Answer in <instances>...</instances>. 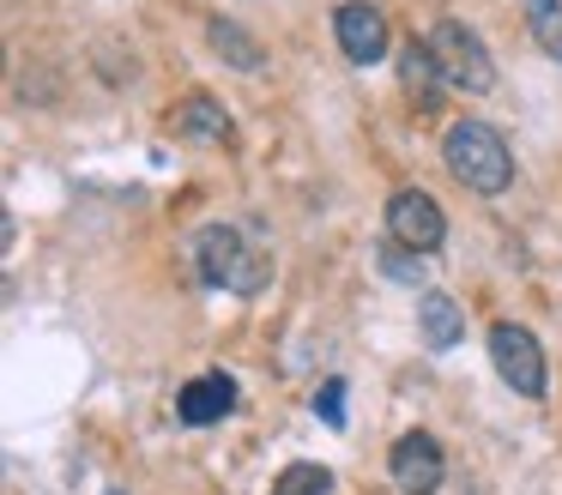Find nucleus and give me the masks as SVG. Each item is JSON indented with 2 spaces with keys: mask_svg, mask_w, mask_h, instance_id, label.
I'll list each match as a JSON object with an SVG mask.
<instances>
[{
  "mask_svg": "<svg viewBox=\"0 0 562 495\" xmlns=\"http://www.w3.org/2000/svg\"><path fill=\"white\" fill-rule=\"evenodd\" d=\"M441 157H448L453 181H465V193H484V200L508 193L514 181V151L490 121H472V115L453 121L448 139H441Z\"/></svg>",
  "mask_w": 562,
  "mask_h": 495,
  "instance_id": "f257e3e1",
  "label": "nucleus"
},
{
  "mask_svg": "<svg viewBox=\"0 0 562 495\" xmlns=\"http://www.w3.org/2000/svg\"><path fill=\"white\" fill-rule=\"evenodd\" d=\"M194 260H200V278H206L212 290H236V296H255V290L272 278L267 254H255L231 224H206V229H200V236H194Z\"/></svg>",
  "mask_w": 562,
  "mask_h": 495,
  "instance_id": "f03ea898",
  "label": "nucleus"
},
{
  "mask_svg": "<svg viewBox=\"0 0 562 495\" xmlns=\"http://www.w3.org/2000/svg\"><path fill=\"white\" fill-rule=\"evenodd\" d=\"M429 48H436V67H441V79H448L453 91L484 97L490 85H496L490 48H484V36H477L472 24H460V19H436V31H429Z\"/></svg>",
  "mask_w": 562,
  "mask_h": 495,
  "instance_id": "7ed1b4c3",
  "label": "nucleus"
},
{
  "mask_svg": "<svg viewBox=\"0 0 562 495\" xmlns=\"http://www.w3.org/2000/svg\"><path fill=\"white\" fill-rule=\"evenodd\" d=\"M490 362H496V374H502V381H508L520 398H544V393H550L544 350H538V338L526 333V326H514V320H496V326H490Z\"/></svg>",
  "mask_w": 562,
  "mask_h": 495,
  "instance_id": "20e7f679",
  "label": "nucleus"
},
{
  "mask_svg": "<svg viewBox=\"0 0 562 495\" xmlns=\"http://www.w3.org/2000/svg\"><path fill=\"white\" fill-rule=\"evenodd\" d=\"M387 236H393V248L436 254L441 241H448V217H441V205L429 200L424 188H400L387 200Z\"/></svg>",
  "mask_w": 562,
  "mask_h": 495,
  "instance_id": "39448f33",
  "label": "nucleus"
},
{
  "mask_svg": "<svg viewBox=\"0 0 562 495\" xmlns=\"http://www.w3.org/2000/svg\"><path fill=\"white\" fill-rule=\"evenodd\" d=\"M387 471H393V483H400L405 495H436L448 459H441V441L429 429H412V435H400V441H393Z\"/></svg>",
  "mask_w": 562,
  "mask_h": 495,
  "instance_id": "423d86ee",
  "label": "nucleus"
},
{
  "mask_svg": "<svg viewBox=\"0 0 562 495\" xmlns=\"http://www.w3.org/2000/svg\"><path fill=\"white\" fill-rule=\"evenodd\" d=\"M333 36H339L345 60H357V67H375V60L387 55V19H381L369 0H345V7L333 12Z\"/></svg>",
  "mask_w": 562,
  "mask_h": 495,
  "instance_id": "0eeeda50",
  "label": "nucleus"
},
{
  "mask_svg": "<svg viewBox=\"0 0 562 495\" xmlns=\"http://www.w3.org/2000/svg\"><path fill=\"white\" fill-rule=\"evenodd\" d=\"M231 410H236V381H231V374H200V381H188L182 398H176V417H182L188 429L224 423Z\"/></svg>",
  "mask_w": 562,
  "mask_h": 495,
  "instance_id": "6e6552de",
  "label": "nucleus"
},
{
  "mask_svg": "<svg viewBox=\"0 0 562 495\" xmlns=\"http://www.w3.org/2000/svg\"><path fill=\"white\" fill-rule=\"evenodd\" d=\"M170 127H176V139H182V145H231L236 139V121L224 115V103H218V97H206V91L188 97V103L176 109Z\"/></svg>",
  "mask_w": 562,
  "mask_h": 495,
  "instance_id": "1a4fd4ad",
  "label": "nucleus"
},
{
  "mask_svg": "<svg viewBox=\"0 0 562 495\" xmlns=\"http://www.w3.org/2000/svg\"><path fill=\"white\" fill-rule=\"evenodd\" d=\"M417 333H424L429 350H453V345L465 338L460 302H453L448 290H424V296H417Z\"/></svg>",
  "mask_w": 562,
  "mask_h": 495,
  "instance_id": "9d476101",
  "label": "nucleus"
},
{
  "mask_svg": "<svg viewBox=\"0 0 562 495\" xmlns=\"http://www.w3.org/2000/svg\"><path fill=\"white\" fill-rule=\"evenodd\" d=\"M400 79H405V91H412V103L417 109H436L441 103V67H436V48H429V36H405V48H400Z\"/></svg>",
  "mask_w": 562,
  "mask_h": 495,
  "instance_id": "9b49d317",
  "label": "nucleus"
},
{
  "mask_svg": "<svg viewBox=\"0 0 562 495\" xmlns=\"http://www.w3.org/2000/svg\"><path fill=\"white\" fill-rule=\"evenodd\" d=\"M206 36H212V55H224L231 67H243V72H260V67H267L260 43H255V36H248L236 19H212V24H206Z\"/></svg>",
  "mask_w": 562,
  "mask_h": 495,
  "instance_id": "f8f14e48",
  "label": "nucleus"
},
{
  "mask_svg": "<svg viewBox=\"0 0 562 495\" xmlns=\"http://www.w3.org/2000/svg\"><path fill=\"white\" fill-rule=\"evenodd\" d=\"M526 24H532L538 48L550 60H562V0H526Z\"/></svg>",
  "mask_w": 562,
  "mask_h": 495,
  "instance_id": "ddd939ff",
  "label": "nucleus"
},
{
  "mask_svg": "<svg viewBox=\"0 0 562 495\" xmlns=\"http://www.w3.org/2000/svg\"><path fill=\"white\" fill-rule=\"evenodd\" d=\"M272 495H333V471H327V465H308V459H296V465L279 471Z\"/></svg>",
  "mask_w": 562,
  "mask_h": 495,
  "instance_id": "4468645a",
  "label": "nucleus"
},
{
  "mask_svg": "<svg viewBox=\"0 0 562 495\" xmlns=\"http://www.w3.org/2000/svg\"><path fill=\"white\" fill-rule=\"evenodd\" d=\"M315 410L333 423V429H339V423H345V381H327V386H321V393H315Z\"/></svg>",
  "mask_w": 562,
  "mask_h": 495,
  "instance_id": "2eb2a0df",
  "label": "nucleus"
},
{
  "mask_svg": "<svg viewBox=\"0 0 562 495\" xmlns=\"http://www.w3.org/2000/svg\"><path fill=\"white\" fill-rule=\"evenodd\" d=\"M417 260H424V254H412V248H405V254H393V248L381 254V266H387L393 278H417Z\"/></svg>",
  "mask_w": 562,
  "mask_h": 495,
  "instance_id": "dca6fc26",
  "label": "nucleus"
},
{
  "mask_svg": "<svg viewBox=\"0 0 562 495\" xmlns=\"http://www.w3.org/2000/svg\"><path fill=\"white\" fill-rule=\"evenodd\" d=\"M110 495H122V490H110Z\"/></svg>",
  "mask_w": 562,
  "mask_h": 495,
  "instance_id": "f3484780",
  "label": "nucleus"
}]
</instances>
